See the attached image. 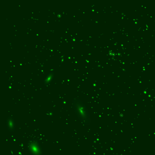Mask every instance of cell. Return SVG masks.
<instances>
[{"label": "cell", "mask_w": 155, "mask_h": 155, "mask_svg": "<svg viewBox=\"0 0 155 155\" xmlns=\"http://www.w3.org/2000/svg\"><path fill=\"white\" fill-rule=\"evenodd\" d=\"M73 106L76 114L81 121L84 123H89V112L81 101L78 98H74Z\"/></svg>", "instance_id": "cell-1"}, {"label": "cell", "mask_w": 155, "mask_h": 155, "mask_svg": "<svg viewBox=\"0 0 155 155\" xmlns=\"http://www.w3.org/2000/svg\"><path fill=\"white\" fill-rule=\"evenodd\" d=\"M26 147L30 155H42V148L37 140H29L26 143Z\"/></svg>", "instance_id": "cell-2"}, {"label": "cell", "mask_w": 155, "mask_h": 155, "mask_svg": "<svg viewBox=\"0 0 155 155\" xmlns=\"http://www.w3.org/2000/svg\"><path fill=\"white\" fill-rule=\"evenodd\" d=\"M6 126L8 130L11 132H12L15 130V123L14 121L10 118L6 122Z\"/></svg>", "instance_id": "cell-3"}]
</instances>
